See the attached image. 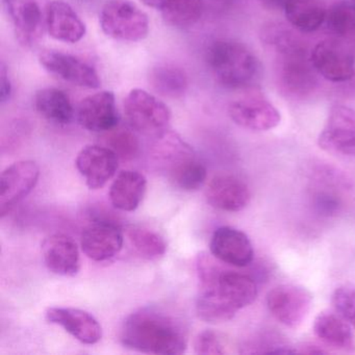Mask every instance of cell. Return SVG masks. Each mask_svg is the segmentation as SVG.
Here are the masks:
<instances>
[{
    "label": "cell",
    "instance_id": "6da1fadb",
    "mask_svg": "<svg viewBox=\"0 0 355 355\" xmlns=\"http://www.w3.org/2000/svg\"><path fill=\"white\" fill-rule=\"evenodd\" d=\"M197 271L201 288L196 311L207 323L230 321L240 309L254 302L259 294L252 277L222 269L207 255L199 257Z\"/></svg>",
    "mask_w": 355,
    "mask_h": 355
},
{
    "label": "cell",
    "instance_id": "7a4b0ae2",
    "mask_svg": "<svg viewBox=\"0 0 355 355\" xmlns=\"http://www.w3.org/2000/svg\"><path fill=\"white\" fill-rule=\"evenodd\" d=\"M126 348L155 355H180L188 347V331L182 320L157 309L130 313L120 331Z\"/></svg>",
    "mask_w": 355,
    "mask_h": 355
},
{
    "label": "cell",
    "instance_id": "3957f363",
    "mask_svg": "<svg viewBox=\"0 0 355 355\" xmlns=\"http://www.w3.org/2000/svg\"><path fill=\"white\" fill-rule=\"evenodd\" d=\"M207 63L218 84L227 89L251 86L261 70L254 53L243 43L218 40L207 51Z\"/></svg>",
    "mask_w": 355,
    "mask_h": 355
},
{
    "label": "cell",
    "instance_id": "277c9868",
    "mask_svg": "<svg viewBox=\"0 0 355 355\" xmlns=\"http://www.w3.org/2000/svg\"><path fill=\"white\" fill-rule=\"evenodd\" d=\"M99 24L103 32L115 40L139 42L148 36V16L130 0L107 1L101 9Z\"/></svg>",
    "mask_w": 355,
    "mask_h": 355
},
{
    "label": "cell",
    "instance_id": "5b68a950",
    "mask_svg": "<svg viewBox=\"0 0 355 355\" xmlns=\"http://www.w3.org/2000/svg\"><path fill=\"white\" fill-rule=\"evenodd\" d=\"M124 114L135 132L157 136L165 132L171 120L169 107L157 96L142 89H134L124 101Z\"/></svg>",
    "mask_w": 355,
    "mask_h": 355
},
{
    "label": "cell",
    "instance_id": "8992f818",
    "mask_svg": "<svg viewBox=\"0 0 355 355\" xmlns=\"http://www.w3.org/2000/svg\"><path fill=\"white\" fill-rule=\"evenodd\" d=\"M18 42L32 49L47 31L49 0H3Z\"/></svg>",
    "mask_w": 355,
    "mask_h": 355
},
{
    "label": "cell",
    "instance_id": "52a82bcc",
    "mask_svg": "<svg viewBox=\"0 0 355 355\" xmlns=\"http://www.w3.org/2000/svg\"><path fill=\"white\" fill-rule=\"evenodd\" d=\"M275 70L278 87L286 96L304 98L317 88V71L306 51L277 55Z\"/></svg>",
    "mask_w": 355,
    "mask_h": 355
},
{
    "label": "cell",
    "instance_id": "ba28073f",
    "mask_svg": "<svg viewBox=\"0 0 355 355\" xmlns=\"http://www.w3.org/2000/svg\"><path fill=\"white\" fill-rule=\"evenodd\" d=\"M313 296L300 286L280 284L267 295V306L270 313L282 325L298 328L311 311Z\"/></svg>",
    "mask_w": 355,
    "mask_h": 355
},
{
    "label": "cell",
    "instance_id": "9c48e42d",
    "mask_svg": "<svg viewBox=\"0 0 355 355\" xmlns=\"http://www.w3.org/2000/svg\"><path fill=\"white\" fill-rule=\"evenodd\" d=\"M309 58L317 73L326 80L346 83L354 76V55L340 40L321 41L315 45Z\"/></svg>",
    "mask_w": 355,
    "mask_h": 355
},
{
    "label": "cell",
    "instance_id": "30bf717a",
    "mask_svg": "<svg viewBox=\"0 0 355 355\" xmlns=\"http://www.w3.org/2000/svg\"><path fill=\"white\" fill-rule=\"evenodd\" d=\"M318 143L327 153L355 157V110L347 105H334Z\"/></svg>",
    "mask_w": 355,
    "mask_h": 355
},
{
    "label": "cell",
    "instance_id": "8fae6325",
    "mask_svg": "<svg viewBox=\"0 0 355 355\" xmlns=\"http://www.w3.org/2000/svg\"><path fill=\"white\" fill-rule=\"evenodd\" d=\"M228 114L234 123L253 132H268L282 121L277 107L259 93L248 94L230 103Z\"/></svg>",
    "mask_w": 355,
    "mask_h": 355
},
{
    "label": "cell",
    "instance_id": "7c38bea8",
    "mask_svg": "<svg viewBox=\"0 0 355 355\" xmlns=\"http://www.w3.org/2000/svg\"><path fill=\"white\" fill-rule=\"evenodd\" d=\"M40 169L33 161H19L8 167L0 178V214L10 213L38 184Z\"/></svg>",
    "mask_w": 355,
    "mask_h": 355
},
{
    "label": "cell",
    "instance_id": "4fadbf2b",
    "mask_svg": "<svg viewBox=\"0 0 355 355\" xmlns=\"http://www.w3.org/2000/svg\"><path fill=\"white\" fill-rule=\"evenodd\" d=\"M41 66L49 73L74 86L97 89L101 78L96 69L78 57L58 51H43L39 55Z\"/></svg>",
    "mask_w": 355,
    "mask_h": 355
},
{
    "label": "cell",
    "instance_id": "5bb4252c",
    "mask_svg": "<svg viewBox=\"0 0 355 355\" xmlns=\"http://www.w3.org/2000/svg\"><path fill=\"white\" fill-rule=\"evenodd\" d=\"M119 157L107 146L88 145L76 157L78 172L86 180L91 190H98L114 178L118 170Z\"/></svg>",
    "mask_w": 355,
    "mask_h": 355
},
{
    "label": "cell",
    "instance_id": "9a60e30c",
    "mask_svg": "<svg viewBox=\"0 0 355 355\" xmlns=\"http://www.w3.org/2000/svg\"><path fill=\"white\" fill-rule=\"evenodd\" d=\"M78 123L85 130L105 132L119 123V114L115 95L110 91H101L80 101L76 112Z\"/></svg>",
    "mask_w": 355,
    "mask_h": 355
},
{
    "label": "cell",
    "instance_id": "2e32d148",
    "mask_svg": "<svg viewBox=\"0 0 355 355\" xmlns=\"http://www.w3.org/2000/svg\"><path fill=\"white\" fill-rule=\"evenodd\" d=\"M209 248L215 259L234 267H247L254 257L252 243L247 234L230 226L215 230Z\"/></svg>",
    "mask_w": 355,
    "mask_h": 355
},
{
    "label": "cell",
    "instance_id": "e0dca14e",
    "mask_svg": "<svg viewBox=\"0 0 355 355\" xmlns=\"http://www.w3.org/2000/svg\"><path fill=\"white\" fill-rule=\"evenodd\" d=\"M80 244L85 254L92 261H109L121 250L123 234L115 224L97 221L85 228Z\"/></svg>",
    "mask_w": 355,
    "mask_h": 355
},
{
    "label": "cell",
    "instance_id": "ac0fdd59",
    "mask_svg": "<svg viewBox=\"0 0 355 355\" xmlns=\"http://www.w3.org/2000/svg\"><path fill=\"white\" fill-rule=\"evenodd\" d=\"M47 321L61 326L83 344L94 345L101 340L103 329L94 315L72 307H51L45 313Z\"/></svg>",
    "mask_w": 355,
    "mask_h": 355
},
{
    "label": "cell",
    "instance_id": "d6986e66",
    "mask_svg": "<svg viewBox=\"0 0 355 355\" xmlns=\"http://www.w3.org/2000/svg\"><path fill=\"white\" fill-rule=\"evenodd\" d=\"M41 249L45 266L53 273L76 276L80 272V251L71 236L63 234H51L43 241Z\"/></svg>",
    "mask_w": 355,
    "mask_h": 355
},
{
    "label": "cell",
    "instance_id": "ffe728a7",
    "mask_svg": "<svg viewBox=\"0 0 355 355\" xmlns=\"http://www.w3.org/2000/svg\"><path fill=\"white\" fill-rule=\"evenodd\" d=\"M209 205L220 211L236 213L250 202L251 193L248 186L241 178L230 174L217 175L211 180L207 189Z\"/></svg>",
    "mask_w": 355,
    "mask_h": 355
},
{
    "label": "cell",
    "instance_id": "44dd1931",
    "mask_svg": "<svg viewBox=\"0 0 355 355\" xmlns=\"http://www.w3.org/2000/svg\"><path fill=\"white\" fill-rule=\"evenodd\" d=\"M47 32L61 42L78 43L86 35V26L69 3L51 0L47 13Z\"/></svg>",
    "mask_w": 355,
    "mask_h": 355
},
{
    "label": "cell",
    "instance_id": "7402d4cb",
    "mask_svg": "<svg viewBox=\"0 0 355 355\" xmlns=\"http://www.w3.org/2000/svg\"><path fill=\"white\" fill-rule=\"evenodd\" d=\"M151 157L167 175L189 159L196 157L192 147L180 135L169 130L155 136Z\"/></svg>",
    "mask_w": 355,
    "mask_h": 355
},
{
    "label": "cell",
    "instance_id": "603a6c76",
    "mask_svg": "<svg viewBox=\"0 0 355 355\" xmlns=\"http://www.w3.org/2000/svg\"><path fill=\"white\" fill-rule=\"evenodd\" d=\"M146 187V178L140 172H120L110 189L112 205L120 211H136L144 198Z\"/></svg>",
    "mask_w": 355,
    "mask_h": 355
},
{
    "label": "cell",
    "instance_id": "cb8c5ba5",
    "mask_svg": "<svg viewBox=\"0 0 355 355\" xmlns=\"http://www.w3.org/2000/svg\"><path fill=\"white\" fill-rule=\"evenodd\" d=\"M284 10L290 26L305 34L319 30L328 13L322 0H288Z\"/></svg>",
    "mask_w": 355,
    "mask_h": 355
},
{
    "label": "cell",
    "instance_id": "d4e9b609",
    "mask_svg": "<svg viewBox=\"0 0 355 355\" xmlns=\"http://www.w3.org/2000/svg\"><path fill=\"white\" fill-rule=\"evenodd\" d=\"M313 332L328 346L340 350L354 349V336L351 325L340 315L331 311L320 313L313 322Z\"/></svg>",
    "mask_w": 355,
    "mask_h": 355
},
{
    "label": "cell",
    "instance_id": "484cf974",
    "mask_svg": "<svg viewBox=\"0 0 355 355\" xmlns=\"http://www.w3.org/2000/svg\"><path fill=\"white\" fill-rule=\"evenodd\" d=\"M35 107L47 121L58 125H67L74 118V109L69 96L55 88L38 91L35 95Z\"/></svg>",
    "mask_w": 355,
    "mask_h": 355
},
{
    "label": "cell",
    "instance_id": "4316f807",
    "mask_svg": "<svg viewBox=\"0 0 355 355\" xmlns=\"http://www.w3.org/2000/svg\"><path fill=\"white\" fill-rule=\"evenodd\" d=\"M148 80L155 92L168 98H182L189 88L188 74L174 64H157L149 72Z\"/></svg>",
    "mask_w": 355,
    "mask_h": 355
},
{
    "label": "cell",
    "instance_id": "83f0119b",
    "mask_svg": "<svg viewBox=\"0 0 355 355\" xmlns=\"http://www.w3.org/2000/svg\"><path fill=\"white\" fill-rule=\"evenodd\" d=\"M261 40L276 55L306 51L304 42L296 33L284 24L270 22L261 28Z\"/></svg>",
    "mask_w": 355,
    "mask_h": 355
},
{
    "label": "cell",
    "instance_id": "f1b7e54d",
    "mask_svg": "<svg viewBox=\"0 0 355 355\" xmlns=\"http://www.w3.org/2000/svg\"><path fill=\"white\" fill-rule=\"evenodd\" d=\"M203 0H170L162 10L166 24L178 28L194 26L202 17Z\"/></svg>",
    "mask_w": 355,
    "mask_h": 355
},
{
    "label": "cell",
    "instance_id": "f546056e",
    "mask_svg": "<svg viewBox=\"0 0 355 355\" xmlns=\"http://www.w3.org/2000/svg\"><path fill=\"white\" fill-rule=\"evenodd\" d=\"M126 234L135 250L144 259H157L164 257L167 251L163 236L149 228L132 225L128 228Z\"/></svg>",
    "mask_w": 355,
    "mask_h": 355
},
{
    "label": "cell",
    "instance_id": "4dcf8cb0",
    "mask_svg": "<svg viewBox=\"0 0 355 355\" xmlns=\"http://www.w3.org/2000/svg\"><path fill=\"white\" fill-rule=\"evenodd\" d=\"M325 22L338 40H355V9L352 3L342 1L332 6Z\"/></svg>",
    "mask_w": 355,
    "mask_h": 355
},
{
    "label": "cell",
    "instance_id": "1f68e13d",
    "mask_svg": "<svg viewBox=\"0 0 355 355\" xmlns=\"http://www.w3.org/2000/svg\"><path fill=\"white\" fill-rule=\"evenodd\" d=\"M105 132L107 134L103 137L105 146L114 151L119 159L130 161L138 155L140 143L132 130L116 126L113 130Z\"/></svg>",
    "mask_w": 355,
    "mask_h": 355
},
{
    "label": "cell",
    "instance_id": "d6a6232c",
    "mask_svg": "<svg viewBox=\"0 0 355 355\" xmlns=\"http://www.w3.org/2000/svg\"><path fill=\"white\" fill-rule=\"evenodd\" d=\"M207 168L196 157L180 166L168 178L170 182L182 191H197L205 184L207 180Z\"/></svg>",
    "mask_w": 355,
    "mask_h": 355
},
{
    "label": "cell",
    "instance_id": "836d02e7",
    "mask_svg": "<svg viewBox=\"0 0 355 355\" xmlns=\"http://www.w3.org/2000/svg\"><path fill=\"white\" fill-rule=\"evenodd\" d=\"M331 301L336 313L355 328V288L340 286L332 294Z\"/></svg>",
    "mask_w": 355,
    "mask_h": 355
},
{
    "label": "cell",
    "instance_id": "e575fe53",
    "mask_svg": "<svg viewBox=\"0 0 355 355\" xmlns=\"http://www.w3.org/2000/svg\"><path fill=\"white\" fill-rule=\"evenodd\" d=\"M195 353L199 355L224 354L226 352L218 334L213 330H205L194 340Z\"/></svg>",
    "mask_w": 355,
    "mask_h": 355
},
{
    "label": "cell",
    "instance_id": "d590c367",
    "mask_svg": "<svg viewBox=\"0 0 355 355\" xmlns=\"http://www.w3.org/2000/svg\"><path fill=\"white\" fill-rule=\"evenodd\" d=\"M0 84H1V86H0V101L5 103L11 97L12 85L9 78V72H8L7 67L3 63H1V68H0Z\"/></svg>",
    "mask_w": 355,
    "mask_h": 355
},
{
    "label": "cell",
    "instance_id": "8d00e7d4",
    "mask_svg": "<svg viewBox=\"0 0 355 355\" xmlns=\"http://www.w3.org/2000/svg\"><path fill=\"white\" fill-rule=\"evenodd\" d=\"M266 8L271 10L284 9L288 0H259Z\"/></svg>",
    "mask_w": 355,
    "mask_h": 355
},
{
    "label": "cell",
    "instance_id": "74e56055",
    "mask_svg": "<svg viewBox=\"0 0 355 355\" xmlns=\"http://www.w3.org/2000/svg\"><path fill=\"white\" fill-rule=\"evenodd\" d=\"M147 7L153 8V9L163 10L167 6L170 0H140Z\"/></svg>",
    "mask_w": 355,
    "mask_h": 355
},
{
    "label": "cell",
    "instance_id": "f35d334b",
    "mask_svg": "<svg viewBox=\"0 0 355 355\" xmlns=\"http://www.w3.org/2000/svg\"><path fill=\"white\" fill-rule=\"evenodd\" d=\"M351 3H352L353 7H354L355 9V0H351Z\"/></svg>",
    "mask_w": 355,
    "mask_h": 355
}]
</instances>
